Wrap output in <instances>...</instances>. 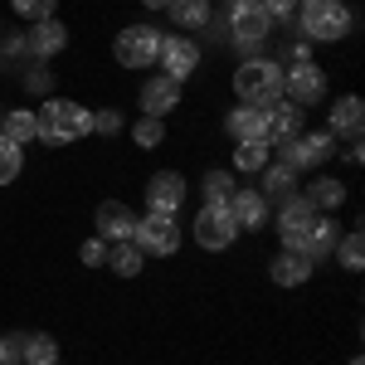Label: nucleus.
<instances>
[{"label": "nucleus", "mask_w": 365, "mask_h": 365, "mask_svg": "<svg viewBox=\"0 0 365 365\" xmlns=\"http://www.w3.org/2000/svg\"><path fill=\"white\" fill-rule=\"evenodd\" d=\"M34 117H39V137L49 146H73V141H83L93 132V113L83 103H73V98H49Z\"/></svg>", "instance_id": "obj_1"}, {"label": "nucleus", "mask_w": 365, "mask_h": 365, "mask_svg": "<svg viewBox=\"0 0 365 365\" xmlns=\"http://www.w3.org/2000/svg\"><path fill=\"white\" fill-rule=\"evenodd\" d=\"M234 93L249 108H268L273 98H282V63L278 58H244L234 68Z\"/></svg>", "instance_id": "obj_2"}, {"label": "nucleus", "mask_w": 365, "mask_h": 365, "mask_svg": "<svg viewBox=\"0 0 365 365\" xmlns=\"http://www.w3.org/2000/svg\"><path fill=\"white\" fill-rule=\"evenodd\" d=\"M297 15H302V34H307L312 44H336V39L351 34V10H346V0H302Z\"/></svg>", "instance_id": "obj_3"}, {"label": "nucleus", "mask_w": 365, "mask_h": 365, "mask_svg": "<svg viewBox=\"0 0 365 365\" xmlns=\"http://www.w3.org/2000/svg\"><path fill=\"white\" fill-rule=\"evenodd\" d=\"M273 151H278L282 166L312 170V166H327V161H331V151H336V137H331V132H297V137H287L282 146H273Z\"/></svg>", "instance_id": "obj_4"}, {"label": "nucleus", "mask_w": 365, "mask_h": 365, "mask_svg": "<svg viewBox=\"0 0 365 365\" xmlns=\"http://www.w3.org/2000/svg\"><path fill=\"white\" fill-rule=\"evenodd\" d=\"M161 29L156 25H127L122 34H117V44H113V54L122 68H151L156 58H161Z\"/></svg>", "instance_id": "obj_5"}, {"label": "nucleus", "mask_w": 365, "mask_h": 365, "mask_svg": "<svg viewBox=\"0 0 365 365\" xmlns=\"http://www.w3.org/2000/svg\"><path fill=\"white\" fill-rule=\"evenodd\" d=\"M229 34L239 49H258L273 34V15L263 10V0H229Z\"/></svg>", "instance_id": "obj_6"}, {"label": "nucleus", "mask_w": 365, "mask_h": 365, "mask_svg": "<svg viewBox=\"0 0 365 365\" xmlns=\"http://www.w3.org/2000/svg\"><path fill=\"white\" fill-rule=\"evenodd\" d=\"M190 229H195V244H200V249H210V253L229 249V244L244 234L229 205H200V215H195V225H190Z\"/></svg>", "instance_id": "obj_7"}, {"label": "nucleus", "mask_w": 365, "mask_h": 365, "mask_svg": "<svg viewBox=\"0 0 365 365\" xmlns=\"http://www.w3.org/2000/svg\"><path fill=\"white\" fill-rule=\"evenodd\" d=\"M141 244V253H156V258H166V253L180 249V225H175V215H156V210H146L137 215V234H132Z\"/></svg>", "instance_id": "obj_8"}, {"label": "nucleus", "mask_w": 365, "mask_h": 365, "mask_svg": "<svg viewBox=\"0 0 365 365\" xmlns=\"http://www.w3.org/2000/svg\"><path fill=\"white\" fill-rule=\"evenodd\" d=\"M312 225H317V210L307 205V195H287L282 200V210H278V239H282V249H292V253H307V234Z\"/></svg>", "instance_id": "obj_9"}, {"label": "nucleus", "mask_w": 365, "mask_h": 365, "mask_svg": "<svg viewBox=\"0 0 365 365\" xmlns=\"http://www.w3.org/2000/svg\"><path fill=\"white\" fill-rule=\"evenodd\" d=\"M282 93L297 103V108H307V103H322L327 98V68L322 63H287L282 68Z\"/></svg>", "instance_id": "obj_10"}, {"label": "nucleus", "mask_w": 365, "mask_h": 365, "mask_svg": "<svg viewBox=\"0 0 365 365\" xmlns=\"http://www.w3.org/2000/svg\"><path fill=\"white\" fill-rule=\"evenodd\" d=\"M185 195H190V185L180 170H156L146 180V210H156V215H180Z\"/></svg>", "instance_id": "obj_11"}, {"label": "nucleus", "mask_w": 365, "mask_h": 365, "mask_svg": "<svg viewBox=\"0 0 365 365\" xmlns=\"http://www.w3.org/2000/svg\"><path fill=\"white\" fill-rule=\"evenodd\" d=\"M156 63L166 68V78L185 83V78L200 68V44L190 39V34H166V39H161V58H156Z\"/></svg>", "instance_id": "obj_12"}, {"label": "nucleus", "mask_w": 365, "mask_h": 365, "mask_svg": "<svg viewBox=\"0 0 365 365\" xmlns=\"http://www.w3.org/2000/svg\"><path fill=\"white\" fill-rule=\"evenodd\" d=\"M180 108V83L156 73V78H141V117H161L166 122L170 113Z\"/></svg>", "instance_id": "obj_13"}, {"label": "nucleus", "mask_w": 365, "mask_h": 365, "mask_svg": "<svg viewBox=\"0 0 365 365\" xmlns=\"http://www.w3.org/2000/svg\"><path fill=\"white\" fill-rule=\"evenodd\" d=\"M137 234V215L122 205V200H103L98 205V239L103 244H122V239H132Z\"/></svg>", "instance_id": "obj_14"}, {"label": "nucleus", "mask_w": 365, "mask_h": 365, "mask_svg": "<svg viewBox=\"0 0 365 365\" xmlns=\"http://www.w3.org/2000/svg\"><path fill=\"white\" fill-rule=\"evenodd\" d=\"M263 127H268V141L278 146V141L297 137L302 132V108L292 103V98H273L268 108H263Z\"/></svg>", "instance_id": "obj_15"}, {"label": "nucleus", "mask_w": 365, "mask_h": 365, "mask_svg": "<svg viewBox=\"0 0 365 365\" xmlns=\"http://www.w3.org/2000/svg\"><path fill=\"white\" fill-rule=\"evenodd\" d=\"M312 268H317V258H307V253H292L282 249L273 263H268V278L278 282V287H302V282L312 278Z\"/></svg>", "instance_id": "obj_16"}, {"label": "nucleus", "mask_w": 365, "mask_h": 365, "mask_svg": "<svg viewBox=\"0 0 365 365\" xmlns=\"http://www.w3.org/2000/svg\"><path fill=\"white\" fill-rule=\"evenodd\" d=\"M229 210H234V220H239V229H258L268 225V195L263 190H234L229 195Z\"/></svg>", "instance_id": "obj_17"}, {"label": "nucleus", "mask_w": 365, "mask_h": 365, "mask_svg": "<svg viewBox=\"0 0 365 365\" xmlns=\"http://www.w3.org/2000/svg\"><path fill=\"white\" fill-rule=\"evenodd\" d=\"M63 44H68V29L58 25L54 15H49V20H34V29H25V49H29V54H39V58L58 54Z\"/></svg>", "instance_id": "obj_18"}, {"label": "nucleus", "mask_w": 365, "mask_h": 365, "mask_svg": "<svg viewBox=\"0 0 365 365\" xmlns=\"http://www.w3.org/2000/svg\"><path fill=\"white\" fill-rule=\"evenodd\" d=\"M268 161H273V141H268V137L234 141V170H249V175H258Z\"/></svg>", "instance_id": "obj_19"}, {"label": "nucleus", "mask_w": 365, "mask_h": 365, "mask_svg": "<svg viewBox=\"0 0 365 365\" xmlns=\"http://www.w3.org/2000/svg\"><path fill=\"white\" fill-rule=\"evenodd\" d=\"M225 132L234 141H249V137H268V127H263V108H234V113L225 117Z\"/></svg>", "instance_id": "obj_20"}, {"label": "nucleus", "mask_w": 365, "mask_h": 365, "mask_svg": "<svg viewBox=\"0 0 365 365\" xmlns=\"http://www.w3.org/2000/svg\"><path fill=\"white\" fill-rule=\"evenodd\" d=\"M20 346V365H58V346L44 331H29V336H15Z\"/></svg>", "instance_id": "obj_21"}, {"label": "nucleus", "mask_w": 365, "mask_h": 365, "mask_svg": "<svg viewBox=\"0 0 365 365\" xmlns=\"http://www.w3.org/2000/svg\"><path fill=\"white\" fill-rule=\"evenodd\" d=\"M0 137H10L15 146H25V141L39 137V117L29 113V108H10V113L0 117Z\"/></svg>", "instance_id": "obj_22"}, {"label": "nucleus", "mask_w": 365, "mask_h": 365, "mask_svg": "<svg viewBox=\"0 0 365 365\" xmlns=\"http://www.w3.org/2000/svg\"><path fill=\"white\" fill-rule=\"evenodd\" d=\"M108 263H113L117 278H137L141 268H146V253H141L137 239H122V244H113V249H108Z\"/></svg>", "instance_id": "obj_23"}, {"label": "nucleus", "mask_w": 365, "mask_h": 365, "mask_svg": "<svg viewBox=\"0 0 365 365\" xmlns=\"http://www.w3.org/2000/svg\"><path fill=\"white\" fill-rule=\"evenodd\" d=\"M361 117H365V108H361L356 93L336 98V108H331V117H327V122H331V137H336V132H351V137H356V132H361Z\"/></svg>", "instance_id": "obj_24"}, {"label": "nucleus", "mask_w": 365, "mask_h": 365, "mask_svg": "<svg viewBox=\"0 0 365 365\" xmlns=\"http://www.w3.org/2000/svg\"><path fill=\"white\" fill-rule=\"evenodd\" d=\"M307 205L312 210H336V205H346V185H341L336 175H317L307 190Z\"/></svg>", "instance_id": "obj_25"}, {"label": "nucleus", "mask_w": 365, "mask_h": 365, "mask_svg": "<svg viewBox=\"0 0 365 365\" xmlns=\"http://www.w3.org/2000/svg\"><path fill=\"white\" fill-rule=\"evenodd\" d=\"M166 10H170V20H175L180 29H200V25H210V0H170Z\"/></svg>", "instance_id": "obj_26"}, {"label": "nucleus", "mask_w": 365, "mask_h": 365, "mask_svg": "<svg viewBox=\"0 0 365 365\" xmlns=\"http://www.w3.org/2000/svg\"><path fill=\"white\" fill-rule=\"evenodd\" d=\"M258 175H263V195H278V200H287V195H292V185H297V170L282 166V161H278V166L268 161Z\"/></svg>", "instance_id": "obj_27"}, {"label": "nucleus", "mask_w": 365, "mask_h": 365, "mask_svg": "<svg viewBox=\"0 0 365 365\" xmlns=\"http://www.w3.org/2000/svg\"><path fill=\"white\" fill-rule=\"evenodd\" d=\"M336 249V220H327V215H317V225L307 234V258H322V253Z\"/></svg>", "instance_id": "obj_28"}, {"label": "nucleus", "mask_w": 365, "mask_h": 365, "mask_svg": "<svg viewBox=\"0 0 365 365\" xmlns=\"http://www.w3.org/2000/svg\"><path fill=\"white\" fill-rule=\"evenodd\" d=\"M132 141H137L141 151H156V146L166 141V122H161V117H137V127H132Z\"/></svg>", "instance_id": "obj_29"}, {"label": "nucleus", "mask_w": 365, "mask_h": 365, "mask_svg": "<svg viewBox=\"0 0 365 365\" xmlns=\"http://www.w3.org/2000/svg\"><path fill=\"white\" fill-rule=\"evenodd\" d=\"M234 190H239V185H234L229 170H210V175H205V205H229Z\"/></svg>", "instance_id": "obj_30"}, {"label": "nucleus", "mask_w": 365, "mask_h": 365, "mask_svg": "<svg viewBox=\"0 0 365 365\" xmlns=\"http://www.w3.org/2000/svg\"><path fill=\"white\" fill-rule=\"evenodd\" d=\"M361 263H365V239H361V229H351L341 239V268L346 273H361Z\"/></svg>", "instance_id": "obj_31"}, {"label": "nucleus", "mask_w": 365, "mask_h": 365, "mask_svg": "<svg viewBox=\"0 0 365 365\" xmlns=\"http://www.w3.org/2000/svg\"><path fill=\"white\" fill-rule=\"evenodd\" d=\"M20 166H25V156H20V146L10 137H0V185H10L15 175H20Z\"/></svg>", "instance_id": "obj_32"}, {"label": "nucleus", "mask_w": 365, "mask_h": 365, "mask_svg": "<svg viewBox=\"0 0 365 365\" xmlns=\"http://www.w3.org/2000/svg\"><path fill=\"white\" fill-rule=\"evenodd\" d=\"M15 54H25V29L0 20V58H15Z\"/></svg>", "instance_id": "obj_33"}, {"label": "nucleus", "mask_w": 365, "mask_h": 365, "mask_svg": "<svg viewBox=\"0 0 365 365\" xmlns=\"http://www.w3.org/2000/svg\"><path fill=\"white\" fill-rule=\"evenodd\" d=\"M20 20H49L54 15V0H10Z\"/></svg>", "instance_id": "obj_34"}, {"label": "nucleus", "mask_w": 365, "mask_h": 365, "mask_svg": "<svg viewBox=\"0 0 365 365\" xmlns=\"http://www.w3.org/2000/svg\"><path fill=\"white\" fill-rule=\"evenodd\" d=\"M78 258H83L88 268H103V263H108V244H103V239H88L83 249H78Z\"/></svg>", "instance_id": "obj_35"}, {"label": "nucleus", "mask_w": 365, "mask_h": 365, "mask_svg": "<svg viewBox=\"0 0 365 365\" xmlns=\"http://www.w3.org/2000/svg\"><path fill=\"white\" fill-rule=\"evenodd\" d=\"M93 132H103V137H113V132H122V113L117 108H108V113L93 117Z\"/></svg>", "instance_id": "obj_36"}, {"label": "nucleus", "mask_w": 365, "mask_h": 365, "mask_svg": "<svg viewBox=\"0 0 365 365\" xmlns=\"http://www.w3.org/2000/svg\"><path fill=\"white\" fill-rule=\"evenodd\" d=\"M297 5H302V0H263V10H268L273 20H282V15H297Z\"/></svg>", "instance_id": "obj_37"}, {"label": "nucleus", "mask_w": 365, "mask_h": 365, "mask_svg": "<svg viewBox=\"0 0 365 365\" xmlns=\"http://www.w3.org/2000/svg\"><path fill=\"white\" fill-rule=\"evenodd\" d=\"M312 58V39H292L287 44V63H307Z\"/></svg>", "instance_id": "obj_38"}, {"label": "nucleus", "mask_w": 365, "mask_h": 365, "mask_svg": "<svg viewBox=\"0 0 365 365\" xmlns=\"http://www.w3.org/2000/svg\"><path fill=\"white\" fill-rule=\"evenodd\" d=\"M25 83L34 88V93H49V83H54V78H49V68H34V73H29Z\"/></svg>", "instance_id": "obj_39"}, {"label": "nucleus", "mask_w": 365, "mask_h": 365, "mask_svg": "<svg viewBox=\"0 0 365 365\" xmlns=\"http://www.w3.org/2000/svg\"><path fill=\"white\" fill-rule=\"evenodd\" d=\"M141 5H146V10H166L170 0H141Z\"/></svg>", "instance_id": "obj_40"}, {"label": "nucleus", "mask_w": 365, "mask_h": 365, "mask_svg": "<svg viewBox=\"0 0 365 365\" xmlns=\"http://www.w3.org/2000/svg\"><path fill=\"white\" fill-rule=\"evenodd\" d=\"M0 361H5V336H0Z\"/></svg>", "instance_id": "obj_41"}]
</instances>
